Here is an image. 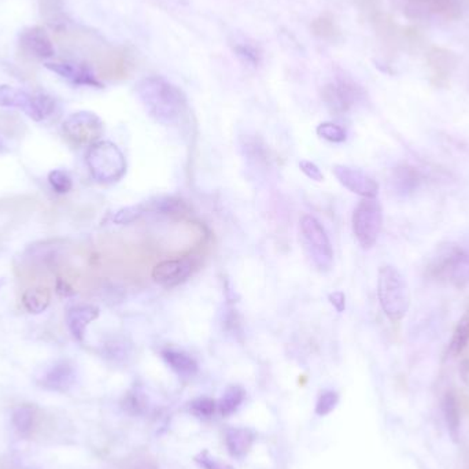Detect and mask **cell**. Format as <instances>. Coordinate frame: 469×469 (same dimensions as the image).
Listing matches in <instances>:
<instances>
[{
  "label": "cell",
  "mask_w": 469,
  "mask_h": 469,
  "mask_svg": "<svg viewBox=\"0 0 469 469\" xmlns=\"http://www.w3.org/2000/svg\"><path fill=\"white\" fill-rule=\"evenodd\" d=\"M149 117L164 125L179 124L187 113V98L179 86L159 76L143 79L136 88Z\"/></svg>",
  "instance_id": "6da1fadb"
},
{
  "label": "cell",
  "mask_w": 469,
  "mask_h": 469,
  "mask_svg": "<svg viewBox=\"0 0 469 469\" xmlns=\"http://www.w3.org/2000/svg\"><path fill=\"white\" fill-rule=\"evenodd\" d=\"M86 166L92 179L101 184L120 181L127 173V159L117 145L99 140L88 147Z\"/></svg>",
  "instance_id": "7a4b0ae2"
},
{
  "label": "cell",
  "mask_w": 469,
  "mask_h": 469,
  "mask_svg": "<svg viewBox=\"0 0 469 469\" xmlns=\"http://www.w3.org/2000/svg\"><path fill=\"white\" fill-rule=\"evenodd\" d=\"M378 297L384 315L392 321H401L410 306V295L405 278L391 265L379 269L378 275Z\"/></svg>",
  "instance_id": "3957f363"
},
{
  "label": "cell",
  "mask_w": 469,
  "mask_h": 469,
  "mask_svg": "<svg viewBox=\"0 0 469 469\" xmlns=\"http://www.w3.org/2000/svg\"><path fill=\"white\" fill-rule=\"evenodd\" d=\"M432 278L448 280L456 288L469 284V249L464 246H443L429 266Z\"/></svg>",
  "instance_id": "277c9868"
},
{
  "label": "cell",
  "mask_w": 469,
  "mask_h": 469,
  "mask_svg": "<svg viewBox=\"0 0 469 469\" xmlns=\"http://www.w3.org/2000/svg\"><path fill=\"white\" fill-rule=\"evenodd\" d=\"M353 232L363 249H372L382 232L383 210L380 203L373 199H365L357 205L353 212Z\"/></svg>",
  "instance_id": "5b68a950"
},
{
  "label": "cell",
  "mask_w": 469,
  "mask_h": 469,
  "mask_svg": "<svg viewBox=\"0 0 469 469\" xmlns=\"http://www.w3.org/2000/svg\"><path fill=\"white\" fill-rule=\"evenodd\" d=\"M300 231L313 264L321 272L329 271L334 264V250L320 221L313 215L306 214L300 218Z\"/></svg>",
  "instance_id": "8992f818"
},
{
  "label": "cell",
  "mask_w": 469,
  "mask_h": 469,
  "mask_svg": "<svg viewBox=\"0 0 469 469\" xmlns=\"http://www.w3.org/2000/svg\"><path fill=\"white\" fill-rule=\"evenodd\" d=\"M62 130L64 136L74 145L89 147L101 140L105 132V124L98 114L81 110L64 118Z\"/></svg>",
  "instance_id": "52a82bcc"
},
{
  "label": "cell",
  "mask_w": 469,
  "mask_h": 469,
  "mask_svg": "<svg viewBox=\"0 0 469 469\" xmlns=\"http://www.w3.org/2000/svg\"><path fill=\"white\" fill-rule=\"evenodd\" d=\"M198 269V262L192 256L162 261L152 269V278L165 288H174L191 278Z\"/></svg>",
  "instance_id": "ba28073f"
},
{
  "label": "cell",
  "mask_w": 469,
  "mask_h": 469,
  "mask_svg": "<svg viewBox=\"0 0 469 469\" xmlns=\"http://www.w3.org/2000/svg\"><path fill=\"white\" fill-rule=\"evenodd\" d=\"M360 88L346 80L327 84L322 89V101L334 114H344L360 99Z\"/></svg>",
  "instance_id": "9c48e42d"
},
{
  "label": "cell",
  "mask_w": 469,
  "mask_h": 469,
  "mask_svg": "<svg viewBox=\"0 0 469 469\" xmlns=\"http://www.w3.org/2000/svg\"><path fill=\"white\" fill-rule=\"evenodd\" d=\"M132 57L124 48H108L96 55V70L101 77L121 80L132 72Z\"/></svg>",
  "instance_id": "30bf717a"
},
{
  "label": "cell",
  "mask_w": 469,
  "mask_h": 469,
  "mask_svg": "<svg viewBox=\"0 0 469 469\" xmlns=\"http://www.w3.org/2000/svg\"><path fill=\"white\" fill-rule=\"evenodd\" d=\"M334 174L344 188L357 193L365 199H373L379 193V184L369 174L361 169L350 168L346 165H335Z\"/></svg>",
  "instance_id": "8fae6325"
},
{
  "label": "cell",
  "mask_w": 469,
  "mask_h": 469,
  "mask_svg": "<svg viewBox=\"0 0 469 469\" xmlns=\"http://www.w3.org/2000/svg\"><path fill=\"white\" fill-rule=\"evenodd\" d=\"M22 50L32 55L33 58L47 60L54 57V45L47 35V32L40 26L28 28L21 33L20 38Z\"/></svg>",
  "instance_id": "7c38bea8"
},
{
  "label": "cell",
  "mask_w": 469,
  "mask_h": 469,
  "mask_svg": "<svg viewBox=\"0 0 469 469\" xmlns=\"http://www.w3.org/2000/svg\"><path fill=\"white\" fill-rule=\"evenodd\" d=\"M99 317V309L94 305H76L66 313V325L74 341H83L88 325Z\"/></svg>",
  "instance_id": "4fadbf2b"
},
{
  "label": "cell",
  "mask_w": 469,
  "mask_h": 469,
  "mask_svg": "<svg viewBox=\"0 0 469 469\" xmlns=\"http://www.w3.org/2000/svg\"><path fill=\"white\" fill-rule=\"evenodd\" d=\"M45 67L51 72L60 74L66 80L72 81L76 86H95L102 88L103 84L99 81V79L94 74V72L86 64H45Z\"/></svg>",
  "instance_id": "5bb4252c"
},
{
  "label": "cell",
  "mask_w": 469,
  "mask_h": 469,
  "mask_svg": "<svg viewBox=\"0 0 469 469\" xmlns=\"http://www.w3.org/2000/svg\"><path fill=\"white\" fill-rule=\"evenodd\" d=\"M76 383V369L67 361H58L51 365L42 378L44 387L54 391H67Z\"/></svg>",
  "instance_id": "9a60e30c"
},
{
  "label": "cell",
  "mask_w": 469,
  "mask_h": 469,
  "mask_svg": "<svg viewBox=\"0 0 469 469\" xmlns=\"http://www.w3.org/2000/svg\"><path fill=\"white\" fill-rule=\"evenodd\" d=\"M422 176L410 165H400L391 174L392 190L400 196H409L419 190Z\"/></svg>",
  "instance_id": "2e32d148"
},
{
  "label": "cell",
  "mask_w": 469,
  "mask_h": 469,
  "mask_svg": "<svg viewBox=\"0 0 469 469\" xmlns=\"http://www.w3.org/2000/svg\"><path fill=\"white\" fill-rule=\"evenodd\" d=\"M254 434L247 428H230L225 432V443L232 457H244L254 443Z\"/></svg>",
  "instance_id": "e0dca14e"
},
{
  "label": "cell",
  "mask_w": 469,
  "mask_h": 469,
  "mask_svg": "<svg viewBox=\"0 0 469 469\" xmlns=\"http://www.w3.org/2000/svg\"><path fill=\"white\" fill-rule=\"evenodd\" d=\"M164 361L171 366V369L184 378L193 376L198 372V363L190 354L176 350V349H165L161 353Z\"/></svg>",
  "instance_id": "ac0fdd59"
},
{
  "label": "cell",
  "mask_w": 469,
  "mask_h": 469,
  "mask_svg": "<svg viewBox=\"0 0 469 469\" xmlns=\"http://www.w3.org/2000/svg\"><path fill=\"white\" fill-rule=\"evenodd\" d=\"M442 412L445 417V423L448 426L450 436L457 441L460 436V428H461V416H460V406L458 400L454 392L448 391L442 398Z\"/></svg>",
  "instance_id": "d6986e66"
},
{
  "label": "cell",
  "mask_w": 469,
  "mask_h": 469,
  "mask_svg": "<svg viewBox=\"0 0 469 469\" xmlns=\"http://www.w3.org/2000/svg\"><path fill=\"white\" fill-rule=\"evenodd\" d=\"M51 291L45 287L29 288L22 295V305L30 315H42L51 303Z\"/></svg>",
  "instance_id": "ffe728a7"
},
{
  "label": "cell",
  "mask_w": 469,
  "mask_h": 469,
  "mask_svg": "<svg viewBox=\"0 0 469 469\" xmlns=\"http://www.w3.org/2000/svg\"><path fill=\"white\" fill-rule=\"evenodd\" d=\"M33 96L28 92L10 86H0V106L16 107L28 114Z\"/></svg>",
  "instance_id": "44dd1931"
},
{
  "label": "cell",
  "mask_w": 469,
  "mask_h": 469,
  "mask_svg": "<svg viewBox=\"0 0 469 469\" xmlns=\"http://www.w3.org/2000/svg\"><path fill=\"white\" fill-rule=\"evenodd\" d=\"M428 64L436 74L448 76L456 66V55L443 48H432L428 54Z\"/></svg>",
  "instance_id": "7402d4cb"
},
{
  "label": "cell",
  "mask_w": 469,
  "mask_h": 469,
  "mask_svg": "<svg viewBox=\"0 0 469 469\" xmlns=\"http://www.w3.org/2000/svg\"><path fill=\"white\" fill-rule=\"evenodd\" d=\"M55 110V102L51 96L48 95H35L32 101V106L28 111V117L32 118L33 121H43L47 117L52 114Z\"/></svg>",
  "instance_id": "603a6c76"
},
{
  "label": "cell",
  "mask_w": 469,
  "mask_h": 469,
  "mask_svg": "<svg viewBox=\"0 0 469 469\" xmlns=\"http://www.w3.org/2000/svg\"><path fill=\"white\" fill-rule=\"evenodd\" d=\"M426 7L429 11L443 16L446 18H456L460 14V6L457 0H412Z\"/></svg>",
  "instance_id": "cb8c5ba5"
},
{
  "label": "cell",
  "mask_w": 469,
  "mask_h": 469,
  "mask_svg": "<svg viewBox=\"0 0 469 469\" xmlns=\"http://www.w3.org/2000/svg\"><path fill=\"white\" fill-rule=\"evenodd\" d=\"M244 400V390L239 385H231L224 392L221 401H220V410L222 416H231L237 407L242 405Z\"/></svg>",
  "instance_id": "d4e9b609"
},
{
  "label": "cell",
  "mask_w": 469,
  "mask_h": 469,
  "mask_svg": "<svg viewBox=\"0 0 469 469\" xmlns=\"http://www.w3.org/2000/svg\"><path fill=\"white\" fill-rule=\"evenodd\" d=\"M469 343V315H465L458 321L453 338L450 341V353L453 356H458L465 350Z\"/></svg>",
  "instance_id": "484cf974"
},
{
  "label": "cell",
  "mask_w": 469,
  "mask_h": 469,
  "mask_svg": "<svg viewBox=\"0 0 469 469\" xmlns=\"http://www.w3.org/2000/svg\"><path fill=\"white\" fill-rule=\"evenodd\" d=\"M310 29L315 36L324 39V40H334L339 35V29H338L337 23L332 18L325 17V16H321L316 20H313Z\"/></svg>",
  "instance_id": "4316f807"
},
{
  "label": "cell",
  "mask_w": 469,
  "mask_h": 469,
  "mask_svg": "<svg viewBox=\"0 0 469 469\" xmlns=\"http://www.w3.org/2000/svg\"><path fill=\"white\" fill-rule=\"evenodd\" d=\"M129 351L130 347L128 343L120 338H111L103 344V354L111 361H124L128 358Z\"/></svg>",
  "instance_id": "83f0119b"
},
{
  "label": "cell",
  "mask_w": 469,
  "mask_h": 469,
  "mask_svg": "<svg viewBox=\"0 0 469 469\" xmlns=\"http://www.w3.org/2000/svg\"><path fill=\"white\" fill-rule=\"evenodd\" d=\"M151 209L164 214H183L187 212V205L181 199L166 196L152 202Z\"/></svg>",
  "instance_id": "f1b7e54d"
},
{
  "label": "cell",
  "mask_w": 469,
  "mask_h": 469,
  "mask_svg": "<svg viewBox=\"0 0 469 469\" xmlns=\"http://www.w3.org/2000/svg\"><path fill=\"white\" fill-rule=\"evenodd\" d=\"M48 183L51 188L57 193H67L73 188V180L67 171L62 169H54L48 173Z\"/></svg>",
  "instance_id": "f546056e"
},
{
  "label": "cell",
  "mask_w": 469,
  "mask_h": 469,
  "mask_svg": "<svg viewBox=\"0 0 469 469\" xmlns=\"http://www.w3.org/2000/svg\"><path fill=\"white\" fill-rule=\"evenodd\" d=\"M146 213V206L145 205H133V206H127L120 209L118 212L113 215V221L118 225H127L137 221L143 214Z\"/></svg>",
  "instance_id": "4dcf8cb0"
},
{
  "label": "cell",
  "mask_w": 469,
  "mask_h": 469,
  "mask_svg": "<svg viewBox=\"0 0 469 469\" xmlns=\"http://www.w3.org/2000/svg\"><path fill=\"white\" fill-rule=\"evenodd\" d=\"M316 132L321 139L331 143H343L347 139L346 130L334 123H322L317 127Z\"/></svg>",
  "instance_id": "1f68e13d"
},
{
  "label": "cell",
  "mask_w": 469,
  "mask_h": 469,
  "mask_svg": "<svg viewBox=\"0 0 469 469\" xmlns=\"http://www.w3.org/2000/svg\"><path fill=\"white\" fill-rule=\"evenodd\" d=\"M13 424L20 434H28L33 426V412L28 406L18 407L13 414Z\"/></svg>",
  "instance_id": "d6a6232c"
},
{
  "label": "cell",
  "mask_w": 469,
  "mask_h": 469,
  "mask_svg": "<svg viewBox=\"0 0 469 469\" xmlns=\"http://www.w3.org/2000/svg\"><path fill=\"white\" fill-rule=\"evenodd\" d=\"M339 402V395L335 391H325L322 392L316 405V413L319 416L329 414Z\"/></svg>",
  "instance_id": "836d02e7"
},
{
  "label": "cell",
  "mask_w": 469,
  "mask_h": 469,
  "mask_svg": "<svg viewBox=\"0 0 469 469\" xmlns=\"http://www.w3.org/2000/svg\"><path fill=\"white\" fill-rule=\"evenodd\" d=\"M215 402L210 398H198L191 404V412L202 419H209L213 416Z\"/></svg>",
  "instance_id": "e575fe53"
},
{
  "label": "cell",
  "mask_w": 469,
  "mask_h": 469,
  "mask_svg": "<svg viewBox=\"0 0 469 469\" xmlns=\"http://www.w3.org/2000/svg\"><path fill=\"white\" fill-rule=\"evenodd\" d=\"M146 401L140 392H129L124 400V409L130 414H140L146 409Z\"/></svg>",
  "instance_id": "d590c367"
},
{
  "label": "cell",
  "mask_w": 469,
  "mask_h": 469,
  "mask_svg": "<svg viewBox=\"0 0 469 469\" xmlns=\"http://www.w3.org/2000/svg\"><path fill=\"white\" fill-rule=\"evenodd\" d=\"M299 169L302 171V173L309 177L310 180H315V181H322L324 180V174L322 171H320V168L315 164V162H310V161H300L299 162Z\"/></svg>",
  "instance_id": "8d00e7d4"
},
{
  "label": "cell",
  "mask_w": 469,
  "mask_h": 469,
  "mask_svg": "<svg viewBox=\"0 0 469 469\" xmlns=\"http://www.w3.org/2000/svg\"><path fill=\"white\" fill-rule=\"evenodd\" d=\"M196 463L199 465H202L205 469H234L231 465H227V464H221L218 463L214 457H212L208 451H203L200 453L199 456H196Z\"/></svg>",
  "instance_id": "74e56055"
},
{
  "label": "cell",
  "mask_w": 469,
  "mask_h": 469,
  "mask_svg": "<svg viewBox=\"0 0 469 469\" xmlns=\"http://www.w3.org/2000/svg\"><path fill=\"white\" fill-rule=\"evenodd\" d=\"M55 293L61 297V298H72L76 295L74 288L62 278H57L55 283Z\"/></svg>",
  "instance_id": "f35d334b"
},
{
  "label": "cell",
  "mask_w": 469,
  "mask_h": 469,
  "mask_svg": "<svg viewBox=\"0 0 469 469\" xmlns=\"http://www.w3.org/2000/svg\"><path fill=\"white\" fill-rule=\"evenodd\" d=\"M236 50H237V54L240 57H243L247 62H250V64H256L258 62V57L259 55H258V52H256L253 47H250V45H237Z\"/></svg>",
  "instance_id": "ab89813d"
},
{
  "label": "cell",
  "mask_w": 469,
  "mask_h": 469,
  "mask_svg": "<svg viewBox=\"0 0 469 469\" xmlns=\"http://www.w3.org/2000/svg\"><path fill=\"white\" fill-rule=\"evenodd\" d=\"M329 302L332 303V306L341 313L344 309H346V297L344 294L341 293V291H337V293H332L329 294Z\"/></svg>",
  "instance_id": "60d3db41"
},
{
  "label": "cell",
  "mask_w": 469,
  "mask_h": 469,
  "mask_svg": "<svg viewBox=\"0 0 469 469\" xmlns=\"http://www.w3.org/2000/svg\"><path fill=\"white\" fill-rule=\"evenodd\" d=\"M6 151H9V149H7V146H6V143L0 139V154L1 152H6Z\"/></svg>",
  "instance_id": "b9f144b4"
},
{
  "label": "cell",
  "mask_w": 469,
  "mask_h": 469,
  "mask_svg": "<svg viewBox=\"0 0 469 469\" xmlns=\"http://www.w3.org/2000/svg\"><path fill=\"white\" fill-rule=\"evenodd\" d=\"M0 287H1V281H0Z\"/></svg>",
  "instance_id": "7bdbcfd3"
}]
</instances>
